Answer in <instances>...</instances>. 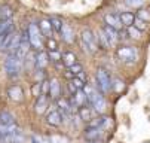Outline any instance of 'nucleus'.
Here are the masks:
<instances>
[{"label": "nucleus", "instance_id": "obj_1", "mask_svg": "<svg viewBox=\"0 0 150 143\" xmlns=\"http://www.w3.org/2000/svg\"><path fill=\"white\" fill-rule=\"evenodd\" d=\"M23 61L16 54H9L5 60V72L11 79H15L19 76L21 70H23Z\"/></svg>", "mask_w": 150, "mask_h": 143}, {"label": "nucleus", "instance_id": "obj_2", "mask_svg": "<svg viewBox=\"0 0 150 143\" xmlns=\"http://www.w3.org/2000/svg\"><path fill=\"white\" fill-rule=\"evenodd\" d=\"M80 43H82V48L89 52V54H94L97 49H98V43H97V36L89 30H83L80 33Z\"/></svg>", "mask_w": 150, "mask_h": 143}, {"label": "nucleus", "instance_id": "obj_3", "mask_svg": "<svg viewBox=\"0 0 150 143\" xmlns=\"http://www.w3.org/2000/svg\"><path fill=\"white\" fill-rule=\"evenodd\" d=\"M27 31H28V39H30V45H31V48L36 49V51H42V48H43L42 36H43V34H42L39 26L34 24V23H31V24L28 26Z\"/></svg>", "mask_w": 150, "mask_h": 143}, {"label": "nucleus", "instance_id": "obj_4", "mask_svg": "<svg viewBox=\"0 0 150 143\" xmlns=\"http://www.w3.org/2000/svg\"><path fill=\"white\" fill-rule=\"evenodd\" d=\"M95 78H97V84H98V88L101 90V92H109L110 90H112V79H110V76H109V73H107L103 67H98V70H97V75H95Z\"/></svg>", "mask_w": 150, "mask_h": 143}, {"label": "nucleus", "instance_id": "obj_5", "mask_svg": "<svg viewBox=\"0 0 150 143\" xmlns=\"http://www.w3.org/2000/svg\"><path fill=\"white\" fill-rule=\"evenodd\" d=\"M117 57L123 63H134L138 58V51L134 46H122L117 49Z\"/></svg>", "mask_w": 150, "mask_h": 143}, {"label": "nucleus", "instance_id": "obj_6", "mask_svg": "<svg viewBox=\"0 0 150 143\" xmlns=\"http://www.w3.org/2000/svg\"><path fill=\"white\" fill-rule=\"evenodd\" d=\"M85 103L88 105V101H86V94H85V91L83 90H79V91H76L74 94H71V98H70V105H71V107L74 109H79L80 106H85Z\"/></svg>", "mask_w": 150, "mask_h": 143}, {"label": "nucleus", "instance_id": "obj_7", "mask_svg": "<svg viewBox=\"0 0 150 143\" xmlns=\"http://www.w3.org/2000/svg\"><path fill=\"white\" fill-rule=\"evenodd\" d=\"M62 115L58 109H51L46 115V122L51 125V127H59L61 122H62Z\"/></svg>", "mask_w": 150, "mask_h": 143}, {"label": "nucleus", "instance_id": "obj_8", "mask_svg": "<svg viewBox=\"0 0 150 143\" xmlns=\"http://www.w3.org/2000/svg\"><path fill=\"white\" fill-rule=\"evenodd\" d=\"M8 95H9V98L12 100V101H23V98H24V91H23V88H21L19 85H11L9 88H8Z\"/></svg>", "mask_w": 150, "mask_h": 143}, {"label": "nucleus", "instance_id": "obj_9", "mask_svg": "<svg viewBox=\"0 0 150 143\" xmlns=\"http://www.w3.org/2000/svg\"><path fill=\"white\" fill-rule=\"evenodd\" d=\"M48 106H49V97H48V95H45V94L39 95V97H37V100H36V105H34L36 113L42 115V113H43V112L48 109Z\"/></svg>", "mask_w": 150, "mask_h": 143}, {"label": "nucleus", "instance_id": "obj_10", "mask_svg": "<svg viewBox=\"0 0 150 143\" xmlns=\"http://www.w3.org/2000/svg\"><path fill=\"white\" fill-rule=\"evenodd\" d=\"M104 21H105L107 26L113 27L115 30H120V28L123 27V24H122V21H120L119 15H115V14H107V15L104 16Z\"/></svg>", "mask_w": 150, "mask_h": 143}, {"label": "nucleus", "instance_id": "obj_11", "mask_svg": "<svg viewBox=\"0 0 150 143\" xmlns=\"http://www.w3.org/2000/svg\"><path fill=\"white\" fill-rule=\"evenodd\" d=\"M103 31H104V34H105V37H107V42H109V45L110 46H115L116 45V42H117V30H115L113 27H110V26H104L103 27Z\"/></svg>", "mask_w": 150, "mask_h": 143}, {"label": "nucleus", "instance_id": "obj_12", "mask_svg": "<svg viewBox=\"0 0 150 143\" xmlns=\"http://www.w3.org/2000/svg\"><path fill=\"white\" fill-rule=\"evenodd\" d=\"M110 118L107 116H97V118H92L89 122H86V128H103L107 122H109Z\"/></svg>", "mask_w": 150, "mask_h": 143}, {"label": "nucleus", "instance_id": "obj_13", "mask_svg": "<svg viewBox=\"0 0 150 143\" xmlns=\"http://www.w3.org/2000/svg\"><path fill=\"white\" fill-rule=\"evenodd\" d=\"M61 95V85L58 82V79H52L51 80V85H49V94L48 97L52 100H58Z\"/></svg>", "mask_w": 150, "mask_h": 143}, {"label": "nucleus", "instance_id": "obj_14", "mask_svg": "<svg viewBox=\"0 0 150 143\" xmlns=\"http://www.w3.org/2000/svg\"><path fill=\"white\" fill-rule=\"evenodd\" d=\"M39 28H40L42 34H43L45 37H49V39L52 37L54 28H52V24H51L49 19H42V21L39 23Z\"/></svg>", "mask_w": 150, "mask_h": 143}, {"label": "nucleus", "instance_id": "obj_15", "mask_svg": "<svg viewBox=\"0 0 150 143\" xmlns=\"http://www.w3.org/2000/svg\"><path fill=\"white\" fill-rule=\"evenodd\" d=\"M48 54L46 52H42V51H39L37 52V55L34 57V60H36V63H34V66H36V69H40V70H43L46 66H48Z\"/></svg>", "mask_w": 150, "mask_h": 143}, {"label": "nucleus", "instance_id": "obj_16", "mask_svg": "<svg viewBox=\"0 0 150 143\" xmlns=\"http://www.w3.org/2000/svg\"><path fill=\"white\" fill-rule=\"evenodd\" d=\"M61 37H62V40L66 43H71L73 40H74V33H73V30H71V27L70 26H67V24H64L62 26V30H61Z\"/></svg>", "mask_w": 150, "mask_h": 143}, {"label": "nucleus", "instance_id": "obj_17", "mask_svg": "<svg viewBox=\"0 0 150 143\" xmlns=\"http://www.w3.org/2000/svg\"><path fill=\"white\" fill-rule=\"evenodd\" d=\"M77 113H79V118L82 119V121H85V122H89L91 119H92V109L89 107V105L86 106H80L79 109H77Z\"/></svg>", "mask_w": 150, "mask_h": 143}, {"label": "nucleus", "instance_id": "obj_18", "mask_svg": "<svg viewBox=\"0 0 150 143\" xmlns=\"http://www.w3.org/2000/svg\"><path fill=\"white\" fill-rule=\"evenodd\" d=\"M61 61H62V64L69 69V67H71L73 64L77 63V58H76V54H74V52H70V51H69V52H64V54H62Z\"/></svg>", "mask_w": 150, "mask_h": 143}, {"label": "nucleus", "instance_id": "obj_19", "mask_svg": "<svg viewBox=\"0 0 150 143\" xmlns=\"http://www.w3.org/2000/svg\"><path fill=\"white\" fill-rule=\"evenodd\" d=\"M8 19H13V9L9 5L0 6V21H8Z\"/></svg>", "mask_w": 150, "mask_h": 143}, {"label": "nucleus", "instance_id": "obj_20", "mask_svg": "<svg viewBox=\"0 0 150 143\" xmlns=\"http://www.w3.org/2000/svg\"><path fill=\"white\" fill-rule=\"evenodd\" d=\"M119 18H120L123 27H126V28L131 27V26L134 24V21H135V16H134V14H131V12H122V14L119 15Z\"/></svg>", "mask_w": 150, "mask_h": 143}, {"label": "nucleus", "instance_id": "obj_21", "mask_svg": "<svg viewBox=\"0 0 150 143\" xmlns=\"http://www.w3.org/2000/svg\"><path fill=\"white\" fill-rule=\"evenodd\" d=\"M15 124V118L12 113L3 110V112H0V125H12Z\"/></svg>", "mask_w": 150, "mask_h": 143}, {"label": "nucleus", "instance_id": "obj_22", "mask_svg": "<svg viewBox=\"0 0 150 143\" xmlns=\"http://www.w3.org/2000/svg\"><path fill=\"white\" fill-rule=\"evenodd\" d=\"M101 133H103V128H86L85 137H86V140H94V139H98Z\"/></svg>", "mask_w": 150, "mask_h": 143}, {"label": "nucleus", "instance_id": "obj_23", "mask_svg": "<svg viewBox=\"0 0 150 143\" xmlns=\"http://www.w3.org/2000/svg\"><path fill=\"white\" fill-rule=\"evenodd\" d=\"M49 21H51V24H52V28H54V33H61V30H62V26H64V23H62V19H59L58 16H52V18H49Z\"/></svg>", "mask_w": 150, "mask_h": 143}, {"label": "nucleus", "instance_id": "obj_24", "mask_svg": "<svg viewBox=\"0 0 150 143\" xmlns=\"http://www.w3.org/2000/svg\"><path fill=\"white\" fill-rule=\"evenodd\" d=\"M97 43H98V46H101L103 49L110 48L109 42H107V37H105V34H104V31H103V30H101V31H98V34H97Z\"/></svg>", "mask_w": 150, "mask_h": 143}, {"label": "nucleus", "instance_id": "obj_25", "mask_svg": "<svg viewBox=\"0 0 150 143\" xmlns=\"http://www.w3.org/2000/svg\"><path fill=\"white\" fill-rule=\"evenodd\" d=\"M80 72H83V67H82V64H79V63H76V64H73L71 67H69V72L66 73V76L67 78H74L76 75H79Z\"/></svg>", "mask_w": 150, "mask_h": 143}, {"label": "nucleus", "instance_id": "obj_26", "mask_svg": "<svg viewBox=\"0 0 150 143\" xmlns=\"http://www.w3.org/2000/svg\"><path fill=\"white\" fill-rule=\"evenodd\" d=\"M70 82H71V84H73V85H74L77 90H83L85 87L88 85L86 82H85V80H82V79H80V78H77V76H74V78L70 80Z\"/></svg>", "mask_w": 150, "mask_h": 143}, {"label": "nucleus", "instance_id": "obj_27", "mask_svg": "<svg viewBox=\"0 0 150 143\" xmlns=\"http://www.w3.org/2000/svg\"><path fill=\"white\" fill-rule=\"evenodd\" d=\"M134 27H135V28H138L140 31H143V30H146V27H147V21H144V19H141V18L135 16Z\"/></svg>", "mask_w": 150, "mask_h": 143}, {"label": "nucleus", "instance_id": "obj_28", "mask_svg": "<svg viewBox=\"0 0 150 143\" xmlns=\"http://www.w3.org/2000/svg\"><path fill=\"white\" fill-rule=\"evenodd\" d=\"M128 34H129L132 39H140V37H141V31H140L138 28H135L134 26L128 27Z\"/></svg>", "mask_w": 150, "mask_h": 143}, {"label": "nucleus", "instance_id": "obj_29", "mask_svg": "<svg viewBox=\"0 0 150 143\" xmlns=\"http://www.w3.org/2000/svg\"><path fill=\"white\" fill-rule=\"evenodd\" d=\"M48 57L54 61V63H58V61H61V58H62V54H59V51H49Z\"/></svg>", "mask_w": 150, "mask_h": 143}, {"label": "nucleus", "instance_id": "obj_30", "mask_svg": "<svg viewBox=\"0 0 150 143\" xmlns=\"http://www.w3.org/2000/svg\"><path fill=\"white\" fill-rule=\"evenodd\" d=\"M137 16L141 18V19H144V21H150V14H149V11L140 9V11L137 12Z\"/></svg>", "mask_w": 150, "mask_h": 143}, {"label": "nucleus", "instance_id": "obj_31", "mask_svg": "<svg viewBox=\"0 0 150 143\" xmlns=\"http://www.w3.org/2000/svg\"><path fill=\"white\" fill-rule=\"evenodd\" d=\"M126 5H129V6H134V8H138L144 3V0H125Z\"/></svg>", "mask_w": 150, "mask_h": 143}, {"label": "nucleus", "instance_id": "obj_32", "mask_svg": "<svg viewBox=\"0 0 150 143\" xmlns=\"http://www.w3.org/2000/svg\"><path fill=\"white\" fill-rule=\"evenodd\" d=\"M113 88H115V91H117V92H120L122 90H123V82L120 79H115V85H112Z\"/></svg>", "mask_w": 150, "mask_h": 143}, {"label": "nucleus", "instance_id": "obj_33", "mask_svg": "<svg viewBox=\"0 0 150 143\" xmlns=\"http://www.w3.org/2000/svg\"><path fill=\"white\" fill-rule=\"evenodd\" d=\"M48 48H49V51H58V43L55 42L52 37L48 40Z\"/></svg>", "mask_w": 150, "mask_h": 143}, {"label": "nucleus", "instance_id": "obj_34", "mask_svg": "<svg viewBox=\"0 0 150 143\" xmlns=\"http://www.w3.org/2000/svg\"><path fill=\"white\" fill-rule=\"evenodd\" d=\"M88 143H103V140H98V139H94V140H88Z\"/></svg>", "mask_w": 150, "mask_h": 143}, {"label": "nucleus", "instance_id": "obj_35", "mask_svg": "<svg viewBox=\"0 0 150 143\" xmlns=\"http://www.w3.org/2000/svg\"><path fill=\"white\" fill-rule=\"evenodd\" d=\"M31 140H33V143H40V139H37L36 136H33V139H31Z\"/></svg>", "mask_w": 150, "mask_h": 143}]
</instances>
